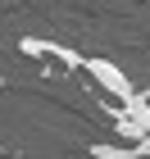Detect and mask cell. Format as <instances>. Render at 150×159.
<instances>
[{"label":"cell","mask_w":150,"mask_h":159,"mask_svg":"<svg viewBox=\"0 0 150 159\" xmlns=\"http://www.w3.org/2000/svg\"><path fill=\"white\" fill-rule=\"evenodd\" d=\"M87 77L105 91V96H114L118 105H123L127 96H137V82H132V77H127L114 59H87Z\"/></svg>","instance_id":"cell-1"},{"label":"cell","mask_w":150,"mask_h":159,"mask_svg":"<svg viewBox=\"0 0 150 159\" xmlns=\"http://www.w3.org/2000/svg\"><path fill=\"white\" fill-rule=\"evenodd\" d=\"M18 50H23V55H37V59H55V64H64V68H87V55L73 50V46H64V41L23 37V41H18Z\"/></svg>","instance_id":"cell-2"},{"label":"cell","mask_w":150,"mask_h":159,"mask_svg":"<svg viewBox=\"0 0 150 159\" xmlns=\"http://www.w3.org/2000/svg\"><path fill=\"white\" fill-rule=\"evenodd\" d=\"M91 155L96 159H150V136L146 141H96Z\"/></svg>","instance_id":"cell-3"},{"label":"cell","mask_w":150,"mask_h":159,"mask_svg":"<svg viewBox=\"0 0 150 159\" xmlns=\"http://www.w3.org/2000/svg\"><path fill=\"white\" fill-rule=\"evenodd\" d=\"M114 136H118V141H146V127H141L137 118H127V114H114Z\"/></svg>","instance_id":"cell-4"}]
</instances>
